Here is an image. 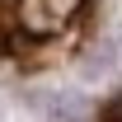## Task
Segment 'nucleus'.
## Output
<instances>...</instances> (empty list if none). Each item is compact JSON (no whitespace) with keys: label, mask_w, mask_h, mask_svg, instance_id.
<instances>
[{"label":"nucleus","mask_w":122,"mask_h":122,"mask_svg":"<svg viewBox=\"0 0 122 122\" xmlns=\"http://www.w3.org/2000/svg\"><path fill=\"white\" fill-rule=\"evenodd\" d=\"M94 24V0H0V56L14 66H52L71 56Z\"/></svg>","instance_id":"f257e3e1"},{"label":"nucleus","mask_w":122,"mask_h":122,"mask_svg":"<svg viewBox=\"0 0 122 122\" xmlns=\"http://www.w3.org/2000/svg\"><path fill=\"white\" fill-rule=\"evenodd\" d=\"M99 122H122V94H113V99L99 103Z\"/></svg>","instance_id":"f03ea898"}]
</instances>
